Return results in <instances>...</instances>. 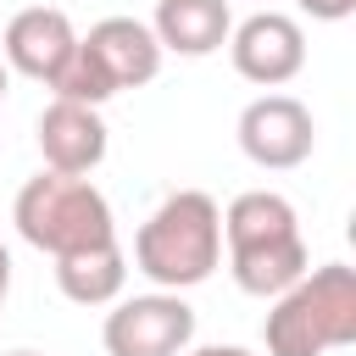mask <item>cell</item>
I'll use <instances>...</instances> for the list:
<instances>
[{
	"mask_svg": "<svg viewBox=\"0 0 356 356\" xmlns=\"http://www.w3.org/2000/svg\"><path fill=\"white\" fill-rule=\"evenodd\" d=\"M222 245H228V273L245 295L273 300L284 295L306 267L312 250L300 239V217L278 189H245L222 211Z\"/></svg>",
	"mask_w": 356,
	"mask_h": 356,
	"instance_id": "6da1fadb",
	"label": "cell"
},
{
	"mask_svg": "<svg viewBox=\"0 0 356 356\" xmlns=\"http://www.w3.org/2000/svg\"><path fill=\"white\" fill-rule=\"evenodd\" d=\"M222 261V206L206 189H172L134 234V267L156 289H195Z\"/></svg>",
	"mask_w": 356,
	"mask_h": 356,
	"instance_id": "7a4b0ae2",
	"label": "cell"
},
{
	"mask_svg": "<svg viewBox=\"0 0 356 356\" xmlns=\"http://www.w3.org/2000/svg\"><path fill=\"white\" fill-rule=\"evenodd\" d=\"M267 356H328L356 345V273L345 261L306 267L261 323Z\"/></svg>",
	"mask_w": 356,
	"mask_h": 356,
	"instance_id": "3957f363",
	"label": "cell"
},
{
	"mask_svg": "<svg viewBox=\"0 0 356 356\" xmlns=\"http://www.w3.org/2000/svg\"><path fill=\"white\" fill-rule=\"evenodd\" d=\"M11 222H17V234H22L33 250H44L50 261L67 256V250H89V245L117 239L111 200H106L89 178H67V172H50V167L17 189Z\"/></svg>",
	"mask_w": 356,
	"mask_h": 356,
	"instance_id": "277c9868",
	"label": "cell"
},
{
	"mask_svg": "<svg viewBox=\"0 0 356 356\" xmlns=\"http://www.w3.org/2000/svg\"><path fill=\"white\" fill-rule=\"evenodd\" d=\"M161 44L150 33V22L139 17H100L89 33H78L72 61L61 67V78L50 83L61 100H83V106H106L122 89H139L161 72Z\"/></svg>",
	"mask_w": 356,
	"mask_h": 356,
	"instance_id": "5b68a950",
	"label": "cell"
},
{
	"mask_svg": "<svg viewBox=\"0 0 356 356\" xmlns=\"http://www.w3.org/2000/svg\"><path fill=\"white\" fill-rule=\"evenodd\" d=\"M106 356H184L195 345V306L184 289H150V295H117L100 323Z\"/></svg>",
	"mask_w": 356,
	"mask_h": 356,
	"instance_id": "8992f818",
	"label": "cell"
},
{
	"mask_svg": "<svg viewBox=\"0 0 356 356\" xmlns=\"http://www.w3.org/2000/svg\"><path fill=\"white\" fill-rule=\"evenodd\" d=\"M239 150L256 161V167H267V172H289V167H300L312 150H317V122H312V111L295 100V95H256L245 111H239Z\"/></svg>",
	"mask_w": 356,
	"mask_h": 356,
	"instance_id": "52a82bcc",
	"label": "cell"
},
{
	"mask_svg": "<svg viewBox=\"0 0 356 356\" xmlns=\"http://www.w3.org/2000/svg\"><path fill=\"white\" fill-rule=\"evenodd\" d=\"M228 61H234V72L245 83L278 89L306 67V33L284 11H256L239 28H228Z\"/></svg>",
	"mask_w": 356,
	"mask_h": 356,
	"instance_id": "ba28073f",
	"label": "cell"
},
{
	"mask_svg": "<svg viewBox=\"0 0 356 356\" xmlns=\"http://www.w3.org/2000/svg\"><path fill=\"white\" fill-rule=\"evenodd\" d=\"M72 50H78V28H72V17L61 6H28L0 33V61L11 72H22V78L44 83V89L61 78V67L72 61Z\"/></svg>",
	"mask_w": 356,
	"mask_h": 356,
	"instance_id": "9c48e42d",
	"label": "cell"
},
{
	"mask_svg": "<svg viewBox=\"0 0 356 356\" xmlns=\"http://www.w3.org/2000/svg\"><path fill=\"white\" fill-rule=\"evenodd\" d=\"M33 134H39L44 167H50V172H67V178H89V172L106 161V145H111L100 106L61 100V95L39 111V128H33Z\"/></svg>",
	"mask_w": 356,
	"mask_h": 356,
	"instance_id": "30bf717a",
	"label": "cell"
},
{
	"mask_svg": "<svg viewBox=\"0 0 356 356\" xmlns=\"http://www.w3.org/2000/svg\"><path fill=\"white\" fill-rule=\"evenodd\" d=\"M228 28H234L228 0H156V17H150L156 44L172 50V56H189V61L222 50Z\"/></svg>",
	"mask_w": 356,
	"mask_h": 356,
	"instance_id": "8fae6325",
	"label": "cell"
},
{
	"mask_svg": "<svg viewBox=\"0 0 356 356\" xmlns=\"http://www.w3.org/2000/svg\"><path fill=\"white\" fill-rule=\"evenodd\" d=\"M122 284H128V256H122L117 239L56 256V289L72 306H111L122 295Z\"/></svg>",
	"mask_w": 356,
	"mask_h": 356,
	"instance_id": "7c38bea8",
	"label": "cell"
},
{
	"mask_svg": "<svg viewBox=\"0 0 356 356\" xmlns=\"http://www.w3.org/2000/svg\"><path fill=\"white\" fill-rule=\"evenodd\" d=\"M312 22H345L350 11H356V0H295Z\"/></svg>",
	"mask_w": 356,
	"mask_h": 356,
	"instance_id": "4fadbf2b",
	"label": "cell"
},
{
	"mask_svg": "<svg viewBox=\"0 0 356 356\" xmlns=\"http://www.w3.org/2000/svg\"><path fill=\"white\" fill-rule=\"evenodd\" d=\"M184 356H256L245 345H200V350H184Z\"/></svg>",
	"mask_w": 356,
	"mask_h": 356,
	"instance_id": "5bb4252c",
	"label": "cell"
},
{
	"mask_svg": "<svg viewBox=\"0 0 356 356\" xmlns=\"http://www.w3.org/2000/svg\"><path fill=\"white\" fill-rule=\"evenodd\" d=\"M6 295H11V250L0 245V306H6Z\"/></svg>",
	"mask_w": 356,
	"mask_h": 356,
	"instance_id": "9a60e30c",
	"label": "cell"
},
{
	"mask_svg": "<svg viewBox=\"0 0 356 356\" xmlns=\"http://www.w3.org/2000/svg\"><path fill=\"white\" fill-rule=\"evenodd\" d=\"M6 83H11V67L0 61V100H6Z\"/></svg>",
	"mask_w": 356,
	"mask_h": 356,
	"instance_id": "2e32d148",
	"label": "cell"
},
{
	"mask_svg": "<svg viewBox=\"0 0 356 356\" xmlns=\"http://www.w3.org/2000/svg\"><path fill=\"white\" fill-rule=\"evenodd\" d=\"M6 356H39V350H6Z\"/></svg>",
	"mask_w": 356,
	"mask_h": 356,
	"instance_id": "e0dca14e",
	"label": "cell"
}]
</instances>
